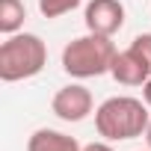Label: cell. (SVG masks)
Instances as JSON below:
<instances>
[{"label":"cell","mask_w":151,"mask_h":151,"mask_svg":"<svg viewBox=\"0 0 151 151\" xmlns=\"http://www.w3.org/2000/svg\"><path fill=\"white\" fill-rule=\"evenodd\" d=\"M145 145L151 148V122H148V130H145Z\"/></svg>","instance_id":"4fadbf2b"},{"label":"cell","mask_w":151,"mask_h":151,"mask_svg":"<svg viewBox=\"0 0 151 151\" xmlns=\"http://www.w3.org/2000/svg\"><path fill=\"white\" fill-rule=\"evenodd\" d=\"M50 110H53L56 119H62L68 124H77V122L89 119V113L95 110V98L83 83H68V86L56 89V95L50 101Z\"/></svg>","instance_id":"277c9868"},{"label":"cell","mask_w":151,"mask_h":151,"mask_svg":"<svg viewBox=\"0 0 151 151\" xmlns=\"http://www.w3.org/2000/svg\"><path fill=\"white\" fill-rule=\"evenodd\" d=\"M116 45L110 36H98V33H86L71 39L62 47V71L68 77L77 80H89V77H101L110 74V65L116 59Z\"/></svg>","instance_id":"7a4b0ae2"},{"label":"cell","mask_w":151,"mask_h":151,"mask_svg":"<svg viewBox=\"0 0 151 151\" xmlns=\"http://www.w3.org/2000/svg\"><path fill=\"white\" fill-rule=\"evenodd\" d=\"M83 24H86V33L113 39L124 27V3L122 0H89L83 9Z\"/></svg>","instance_id":"5b68a950"},{"label":"cell","mask_w":151,"mask_h":151,"mask_svg":"<svg viewBox=\"0 0 151 151\" xmlns=\"http://www.w3.org/2000/svg\"><path fill=\"white\" fill-rule=\"evenodd\" d=\"M80 0H39V12L50 21V18H62L68 15L71 9H77Z\"/></svg>","instance_id":"9c48e42d"},{"label":"cell","mask_w":151,"mask_h":151,"mask_svg":"<svg viewBox=\"0 0 151 151\" xmlns=\"http://www.w3.org/2000/svg\"><path fill=\"white\" fill-rule=\"evenodd\" d=\"M83 151H116V148L104 139V142H89V145H83Z\"/></svg>","instance_id":"8fae6325"},{"label":"cell","mask_w":151,"mask_h":151,"mask_svg":"<svg viewBox=\"0 0 151 151\" xmlns=\"http://www.w3.org/2000/svg\"><path fill=\"white\" fill-rule=\"evenodd\" d=\"M24 21H27L24 0H0V33L15 36V33H21Z\"/></svg>","instance_id":"ba28073f"},{"label":"cell","mask_w":151,"mask_h":151,"mask_svg":"<svg viewBox=\"0 0 151 151\" xmlns=\"http://www.w3.org/2000/svg\"><path fill=\"white\" fill-rule=\"evenodd\" d=\"M148 104L142 98L133 95H113L107 98L98 110H95V130L98 136H104L107 142H124V139H136L145 136L148 130Z\"/></svg>","instance_id":"6da1fadb"},{"label":"cell","mask_w":151,"mask_h":151,"mask_svg":"<svg viewBox=\"0 0 151 151\" xmlns=\"http://www.w3.org/2000/svg\"><path fill=\"white\" fill-rule=\"evenodd\" d=\"M110 74H113V80L122 83V86H142L151 77V68H148V62L133 47H124V50L116 53V59L110 65Z\"/></svg>","instance_id":"8992f818"},{"label":"cell","mask_w":151,"mask_h":151,"mask_svg":"<svg viewBox=\"0 0 151 151\" xmlns=\"http://www.w3.org/2000/svg\"><path fill=\"white\" fill-rule=\"evenodd\" d=\"M47 65V45L36 33H15L6 36L0 45V80L3 83H18L30 80Z\"/></svg>","instance_id":"3957f363"},{"label":"cell","mask_w":151,"mask_h":151,"mask_svg":"<svg viewBox=\"0 0 151 151\" xmlns=\"http://www.w3.org/2000/svg\"><path fill=\"white\" fill-rule=\"evenodd\" d=\"M142 101H145V104L151 107V77H148V80L142 83Z\"/></svg>","instance_id":"7c38bea8"},{"label":"cell","mask_w":151,"mask_h":151,"mask_svg":"<svg viewBox=\"0 0 151 151\" xmlns=\"http://www.w3.org/2000/svg\"><path fill=\"white\" fill-rule=\"evenodd\" d=\"M27 151H83V145L62 133V130H53V127H39L30 133L27 139Z\"/></svg>","instance_id":"52a82bcc"},{"label":"cell","mask_w":151,"mask_h":151,"mask_svg":"<svg viewBox=\"0 0 151 151\" xmlns=\"http://www.w3.org/2000/svg\"><path fill=\"white\" fill-rule=\"evenodd\" d=\"M130 47L148 62V68H151V33H139L133 42H130Z\"/></svg>","instance_id":"30bf717a"},{"label":"cell","mask_w":151,"mask_h":151,"mask_svg":"<svg viewBox=\"0 0 151 151\" xmlns=\"http://www.w3.org/2000/svg\"><path fill=\"white\" fill-rule=\"evenodd\" d=\"M145 151H151V148H145Z\"/></svg>","instance_id":"5bb4252c"}]
</instances>
